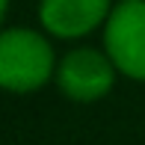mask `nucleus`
I'll return each instance as SVG.
<instances>
[{
    "label": "nucleus",
    "instance_id": "nucleus-3",
    "mask_svg": "<svg viewBox=\"0 0 145 145\" xmlns=\"http://www.w3.org/2000/svg\"><path fill=\"white\" fill-rule=\"evenodd\" d=\"M104 50L121 77L145 83V0L113 6L104 24Z\"/></svg>",
    "mask_w": 145,
    "mask_h": 145
},
{
    "label": "nucleus",
    "instance_id": "nucleus-5",
    "mask_svg": "<svg viewBox=\"0 0 145 145\" xmlns=\"http://www.w3.org/2000/svg\"><path fill=\"white\" fill-rule=\"evenodd\" d=\"M9 12V0H0V30H3V18Z\"/></svg>",
    "mask_w": 145,
    "mask_h": 145
},
{
    "label": "nucleus",
    "instance_id": "nucleus-6",
    "mask_svg": "<svg viewBox=\"0 0 145 145\" xmlns=\"http://www.w3.org/2000/svg\"><path fill=\"white\" fill-rule=\"evenodd\" d=\"M116 3H130V0H116Z\"/></svg>",
    "mask_w": 145,
    "mask_h": 145
},
{
    "label": "nucleus",
    "instance_id": "nucleus-2",
    "mask_svg": "<svg viewBox=\"0 0 145 145\" xmlns=\"http://www.w3.org/2000/svg\"><path fill=\"white\" fill-rule=\"evenodd\" d=\"M116 77H118V68L107 50L80 44V48H71L65 56H59L54 80L68 101L95 104L113 92Z\"/></svg>",
    "mask_w": 145,
    "mask_h": 145
},
{
    "label": "nucleus",
    "instance_id": "nucleus-4",
    "mask_svg": "<svg viewBox=\"0 0 145 145\" xmlns=\"http://www.w3.org/2000/svg\"><path fill=\"white\" fill-rule=\"evenodd\" d=\"M116 0H39V24L54 39H86L104 30Z\"/></svg>",
    "mask_w": 145,
    "mask_h": 145
},
{
    "label": "nucleus",
    "instance_id": "nucleus-1",
    "mask_svg": "<svg viewBox=\"0 0 145 145\" xmlns=\"http://www.w3.org/2000/svg\"><path fill=\"white\" fill-rule=\"evenodd\" d=\"M56 54L44 30L6 27L0 30V89L30 95L54 80Z\"/></svg>",
    "mask_w": 145,
    "mask_h": 145
}]
</instances>
